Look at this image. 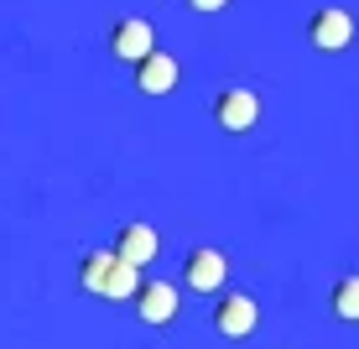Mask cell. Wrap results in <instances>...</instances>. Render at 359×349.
<instances>
[{
  "label": "cell",
  "instance_id": "5b68a950",
  "mask_svg": "<svg viewBox=\"0 0 359 349\" xmlns=\"http://www.w3.org/2000/svg\"><path fill=\"white\" fill-rule=\"evenodd\" d=\"M224 277H229V261H224V251H214V245H198V251L182 261V282H188L193 292H219Z\"/></svg>",
  "mask_w": 359,
  "mask_h": 349
},
{
  "label": "cell",
  "instance_id": "7c38bea8",
  "mask_svg": "<svg viewBox=\"0 0 359 349\" xmlns=\"http://www.w3.org/2000/svg\"><path fill=\"white\" fill-rule=\"evenodd\" d=\"M188 6H193V11H203V16H214V11H224L229 0H188Z\"/></svg>",
  "mask_w": 359,
  "mask_h": 349
},
{
  "label": "cell",
  "instance_id": "7a4b0ae2",
  "mask_svg": "<svg viewBox=\"0 0 359 349\" xmlns=\"http://www.w3.org/2000/svg\"><path fill=\"white\" fill-rule=\"evenodd\" d=\"M214 120H219V131H229V136H245V131H255L261 126V99H255L250 89H224L214 99Z\"/></svg>",
  "mask_w": 359,
  "mask_h": 349
},
{
  "label": "cell",
  "instance_id": "3957f363",
  "mask_svg": "<svg viewBox=\"0 0 359 349\" xmlns=\"http://www.w3.org/2000/svg\"><path fill=\"white\" fill-rule=\"evenodd\" d=\"M151 47H156V32H151L146 16H126V21L109 27V53H115L120 63H141Z\"/></svg>",
  "mask_w": 359,
  "mask_h": 349
},
{
  "label": "cell",
  "instance_id": "ba28073f",
  "mask_svg": "<svg viewBox=\"0 0 359 349\" xmlns=\"http://www.w3.org/2000/svg\"><path fill=\"white\" fill-rule=\"evenodd\" d=\"M115 256L120 261H130V266H151L156 256H162V240H156V230L151 224H126V230L115 235Z\"/></svg>",
  "mask_w": 359,
  "mask_h": 349
},
{
  "label": "cell",
  "instance_id": "9c48e42d",
  "mask_svg": "<svg viewBox=\"0 0 359 349\" xmlns=\"http://www.w3.org/2000/svg\"><path fill=\"white\" fill-rule=\"evenodd\" d=\"M141 292V266H130V261H109L104 271V287H99V297H109V303H120V297H135Z\"/></svg>",
  "mask_w": 359,
  "mask_h": 349
},
{
  "label": "cell",
  "instance_id": "30bf717a",
  "mask_svg": "<svg viewBox=\"0 0 359 349\" xmlns=\"http://www.w3.org/2000/svg\"><path fill=\"white\" fill-rule=\"evenodd\" d=\"M333 318H344V323H359V277H339L333 282Z\"/></svg>",
  "mask_w": 359,
  "mask_h": 349
},
{
  "label": "cell",
  "instance_id": "8992f818",
  "mask_svg": "<svg viewBox=\"0 0 359 349\" xmlns=\"http://www.w3.org/2000/svg\"><path fill=\"white\" fill-rule=\"evenodd\" d=\"M135 89H141V94H156V99L172 94V89H177V58L162 53V47H151V53L135 63Z\"/></svg>",
  "mask_w": 359,
  "mask_h": 349
},
{
  "label": "cell",
  "instance_id": "8fae6325",
  "mask_svg": "<svg viewBox=\"0 0 359 349\" xmlns=\"http://www.w3.org/2000/svg\"><path fill=\"white\" fill-rule=\"evenodd\" d=\"M109 261H115V251H94V256H83V261H79V282H83V292H94V297H99Z\"/></svg>",
  "mask_w": 359,
  "mask_h": 349
},
{
  "label": "cell",
  "instance_id": "6da1fadb",
  "mask_svg": "<svg viewBox=\"0 0 359 349\" xmlns=\"http://www.w3.org/2000/svg\"><path fill=\"white\" fill-rule=\"evenodd\" d=\"M307 42H313L318 53H344V47L354 42V16L344 6L313 11V21H307Z\"/></svg>",
  "mask_w": 359,
  "mask_h": 349
},
{
  "label": "cell",
  "instance_id": "52a82bcc",
  "mask_svg": "<svg viewBox=\"0 0 359 349\" xmlns=\"http://www.w3.org/2000/svg\"><path fill=\"white\" fill-rule=\"evenodd\" d=\"M177 308H182V297H177V287H167V282H141V292H135V313H141V323H151V329L172 323Z\"/></svg>",
  "mask_w": 359,
  "mask_h": 349
},
{
  "label": "cell",
  "instance_id": "277c9868",
  "mask_svg": "<svg viewBox=\"0 0 359 349\" xmlns=\"http://www.w3.org/2000/svg\"><path fill=\"white\" fill-rule=\"evenodd\" d=\"M255 323H261V308H255V297H245V292L219 297V308H214V329L224 334V339H250Z\"/></svg>",
  "mask_w": 359,
  "mask_h": 349
}]
</instances>
